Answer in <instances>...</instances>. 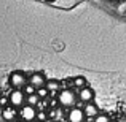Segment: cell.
Masks as SVG:
<instances>
[{
  "label": "cell",
  "instance_id": "1",
  "mask_svg": "<svg viewBox=\"0 0 126 122\" xmlns=\"http://www.w3.org/2000/svg\"><path fill=\"white\" fill-rule=\"evenodd\" d=\"M58 101H59V105L64 106V108H74L75 101H77V95H75L74 90H70V89H64V90L59 92Z\"/></svg>",
  "mask_w": 126,
  "mask_h": 122
},
{
  "label": "cell",
  "instance_id": "2",
  "mask_svg": "<svg viewBox=\"0 0 126 122\" xmlns=\"http://www.w3.org/2000/svg\"><path fill=\"white\" fill-rule=\"evenodd\" d=\"M8 100H10V106L11 108H21V106H24V101H26V95H24V92L22 90H11L10 92V95H8Z\"/></svg>",
  "mask_w": 126,
  "mask_h": 122
},
{
  "label": "cell",
  "instance_id": "3",
  "mask_svg": "<svg viewBox=\"0 0 126 122\" xmlns=\"http://www.w3.org/2000/svg\"><path fill=\"white\" fill-rule=\"evenodd\" d=\"M10 82H11V86L16 90H22V87L27 84V78L21 71H13L11 76H10Z\"/></svg>",
  "mask_w": 126,
  "mask_h": 122
},
{
  "label": "cell",
  "instance_id": "4",
  "mask_svg": "<svg viewBox=\"0 0 126 122\" xmlns=\"http://www.w3.org/2000/svg\"><path fill=\"white\" fill-rule=\"evenodd\" d=\"M29 84L31 86H34L35 87V90H37V89H42V87H45L46 86V78H45V75L43 73H32L31 75V78H29Z\"/></svg>",
  "mask_w": 126,
  "mask_h": 122
},
{
  "label": "cell",
  "instance_id": "5",
  "mask_svg": "<svg viewBox=\"0 0 126 122\" xmlns=\"http://www.w3.org/2000/svg\"><path fill=\"white\" fill-rule=\"evenodd\" d=\"M18 114L26 122H32V121L37 119V110H35V108H32V106H29V105H24V106H22V110L19 111Z\"/></svg>",
  "mask_w": 126,
  "mask_h": 122
},
{
  "label": "cell",
  "instance_id": "6",
  "mask_svg": "<svg viewBox=\"0 0 126 122\" xmlns=\"http://www.w3.org/2000/svg\"><path fill=\"white\" fill-rule=\"evenodd\" d=\"M67 122H85V113L81 108H72L67 114Z\"/></svg>",
  "mask_w": 126,
  "mask_h": 122
},
{
  "label": "cell",
  "instance_id": "7",
  "mask_svg": "<svg viewBox=\"0 0 126 122\" xmlns=\"http://www.w3.org/2000/svg\"><path fill=\"white\" fill-rule=\"evenodd\" d=\"M78 98H80L81 103H91L93 100H94V90H93L91 87H85V89H80V92H78Z\"/></svg>",
  "mask_w": 126,
  "mask_h": 122
},
{
  "label": "cell",
  "instance_id": "8",
  "mask_svg": "<svg viewBox=\"0 0 126 122\" xmlns=\"http://www.w3.org/2000/svg\"><path fill=\"white\" fill-rule=\"evenodd\" d=\"M81 110H83V113H85V117H89V119H94V117L99 114L97 105H94L93 101L91 103H85V106L81 108Z\"/></svg>",
  "mask_w": 126,
  "mask_h": 122
},
{
  "label": "cell",
  "instance_id": "9",
  "mask_svg": "<svg viewBox=\"0 0 126 122\" xmlns=\"http://www.w3.org/2000/svg\"><path fill=\"white\" fill-rule=\"evenodd\" d=\"M2 117L5 122H15L16 117H18V111L11 106H6V108H2Z\"/></svg>",
  "mask_w": 126,
  "mask_h": 122
},
{
  "label": "cell",
  "instance_id": "10",
  "mask_svg": "<svg viewBox=\"0 0 126 122\" xmlns=\"http://www.w3.org/2000/svg\"><path fill=\"white\" fill-rule=\"evenodd\" d=\"M45 87H46V90H48V94L51 92V95H54L56 92H58L59 89H61V84H59L58 81L51 79V81H48V82H46V86H45Z\"/></svg>",
  "mask_w": 126,
  "mask_h": 122
},
{
  "label": "cell",
  "instance_id": "11",
  "mask_svg": "<svg viewBox=\"0 0 126 122\" xmlns=\"http://www.w3.org/2000/svg\"><path fill=\"white\" fill-rule=\"evenodd\" d=\"M88 79L83 76H77V78H74V86L75 87H78V89H85V87H88Z\"/></svg>",
  "mask_w": 126,
  "mask_h": 122
},
{
  "label": "cell",
  "instance_id": "12",
  "mask_svg": "<svg viewBox=\"0 0 126 122\" xmlns=\"http://www.w3.org/2000/svg\"><path fill=\"white\" fill-rule=\"evenodd\" d=\"M38 101H40V98L37 97V94H32V95H27V97H26V103H27L29 106H32V108L37 106Z\"/></svg>",
  "mask_w": 126,
  "mask_h": 122
},
{
  "label": "cell",
  "instance_id": "13",
  "mask_svg": "<svg viewBox=\"0 0 126 122\" xmlns=\"http://www.w3.org/2000/svg\"><path fill=\"white\" fill-rule=\"evenodd\" d=\"M22 92H24V95L27 97V95H32V94H35L37 90H35V87H34V86H31V84L27 82V84H26L24 87H22Z\"/></svg>",
  "mask_w": 126,
  "mask_h": 122
},
{
  "label": "cell",
  "instance_id": "14",
  "mask_svg": "<svg viewBox=\"0 0 126 122\" xmlns=\"http://www.w3.org/2000/svg\"><path fill=\"white\" fill-rule=\"evenodd\" d=\"M91 122H110V117H109L107 114H101V113H99Z\"/></svg>",
  "mask_w": 126,
  "mask_h": 122
},
{
  "label": "cell",
  "instance_id": "15",
  "mask_svg": "<svg viewBox=\"0 0 126 122\" xmlns=\"http://www.w3.org/2000/svg\"><path fill=\"white\" fill-rule=\"evenodd\" d=\"M37 97L38 98H46L48 97V90H46V87H42V89H37Z\"/></svg>",
  "mask_w": 126,
  "mask_h": 122
},
{
  "label": "cell",
  "instance_id": "16",
  "mask_svg": "<svg viewBox=\"0 0 126 122\" xmlns=\"http://www.w3.org/2000/svg\"><path fill=\"white\" fill-rule=\"evenodd\" d=\"M0 106H2V108H6V106H10L8 95H2V97H0Z\"/></svg>",
  "mask_w": 126,
  "mask_h": 122
},
{
  "label": "cell",
  "instance_id": "17",
  "mask_svg": "<svg viewBox=\"0 0 126 122\" xmlns=\"http://www.w3.org/2000/svg\"><path fill=\"white\" fill-rule=\"evenodd\" d=\"M42 122H54V121H51V119L48 117V119H45V121H42Z\"/></svg>",
  "mask_w": 126,
  "mask_h": 122
},
{
  "label": "cell",
  "instance_id": "18",
  "mask_svg": "<svg viewBox=\"0 0 126 122\" xmlns=\"http://www.w3.org/2000/svg\"><path fill=\"white\" fill-rule=\"evenodd\" d=\"M46 2H54V0H46Z\"/></svg>",
  "mask_w": 126,
  "mask_h": 122
},
{
  "label": "cell",
  "instance_id": "19",
  "mask_svg": "<svg viewBox=\"0 0 126 122\" xmlns=\"http://www.w3.org/2000/svg\"><path fill=\"white\" fill-rule=\"evenodd\" d=\"M118 122H126V121H118Z\"/></svg>",
  "mask_w": 126,
  "mask_h": 122
},
{
  "label": "cell",
  "instance_id": "20",
  "mask_svg": "<svg viewBox=\"0 0 126 122\" xmlns=\"http://www.w3.org/2000/svg\"><path fill=\"white\" fill-rule=\"evenodd\" d=\"M15 122H22V121H15Z\"/></svg>",
  "mask_w": 126,
  "mask_h": 122
},
{
  "label": "cell",
  "instance_id": "21",
  "mask_svg": "<svg viewBox=\"0 0 126 122\" xmlns=\"http://www.w3.org/2000/svg\"><path fill=\"white\" fill-rule=\"evenodd\" d=\"M109 2H112V0H109Z\"/></svg>",
  "mask_w": 126,
  "mask_h": 122
}]
</instances>
